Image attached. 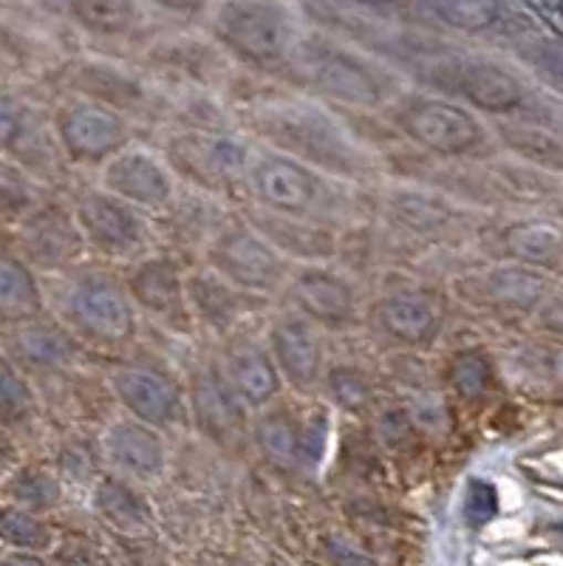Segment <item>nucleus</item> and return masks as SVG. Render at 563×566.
I'll use <instances>...</instances> for the list:
<instances>
[{
  "mask_svg": "<svg viewBox=\"0 0 563 566\" xmlns=\"http://www.w3.org/2000/svg\"><path fill=\"white\" fill-rule=\"evenodd\" d=\"M225 374L243 406L263 408L281 391V371H278L272 354L252 343L232 348Z\"/></svg>",
  "mask_w": 563,
  "mask_h": 566,
  "instance_id": "nucleus-21",
  "label": "nucleus"
},
{
  "mask_svg": "<svg viewBox=\"0 0 563 566\" xmlns=\"http://www.w3.org/2000/svg\"><path fill=\"white\" fill-rule=\"evenodd\" d=\"M192 413L212 439H232L243 428L241 397L218 368H205L192 380Z\"/></svg>",
  "mask_w": 563,
  "mask_h": 566,
  "instance_id": "nucleus-19",
  "label": "nucleus"
},
{
  "mask_svg": "<svg viewBox=\"0 0 563 566\" xmlns=\"http://www.w3.org/2000/svg\"><path fill=\"white\" fill-rule=\"evenodd\" d=\"M261 130L286 148V156L303 161L309 168L334 170V174H359L363 159L346 130L334 123V116L317 105H278L261 116Z\"/></svg>",
  "mask_w": 563,
  "mask_h": 566,
  "instance_id": "nucleus-1",
  "label": "nucleus"
},
{
  "mask_svg": "<svg viewBox=\"0 0 563 566\" xmlns=\"http://www.w3.org/2000/svg\"><path fill=\"white\" fill-rule=\"evenodd\" d=\"M326 549L332 555L334 566H377L365 553H359L357 547H352L343 535H332L326 541Z\"/></svg>",
  "mask_w": 563,
  "mask_h": 566,
  "instance_id": "nucleus-43",
  "label": "nucleus"
},
{
  "mask_svg": "<svg viewBox=\"0 0 563 566\" xmlns=\"http://www.w3.org/2000/svg\"><path fill=\"white\" fill-rule=\"evenodd\" d=\"M504 244L510 255L532 266L563 264V227L552 221H524L507 230Z\"/></svg>",
  "mask_w": 563,
  "mask_h": 566,
  "instance_id": "nucleus-25",
  "label": "nucleus"
},
{
  "mask_svg": "<svg viewBox=\"0 0 563 566\" xmlns=\"http://www.w3.org/2000/svg\"><path fill=\"white\" fill-rule=\"evenodd\" d=\"M247 176H250L252 193L258 196V201L281 216L309 219L312 212L323 210L329 201V187L323 176L286 154L269 150L258 159H250Z\"/></svg>",
  "mask_w": 563,
  "mask_h": 566,
  "instance_id": "nucleus-4",
  "label": "nucleus"
},
{
  "mask_svg": "<svg viewBox=\"0 0 563 566\" xmlns=\"http://www.w3.org/2000/svg\"><path fill=\"white\" fill-rule=\"evenodd\" d=\"M34 411H38V402H34L27 377L18 368L0 363V424L18 428V424L29 422Z\"/></svg>",
  "mask_w": 563,
  "mask_h": 566,
  "instance_id": "nucleus-32",
  "label": "nucleus"
},
{
  "mask_svg": "<svg viewBox=\"0 0 563 566\" xmlns=\"http://www.w3.org/2000/svg\"><path fill=\"white\" fill-rule=\"evenodd\" d=\"M261 235L281 255L292 252L298 258H326L334 250V241L329 232L303 224V219H292V216L283 219L281 212H278V219H263Z\"/></svg>",
  "mask_w": 563,
  "mask_h": 566,
  "instance_id": "nucleus-26",
  "label": "nucleus"
},
{
  "mask_svg": "<svg viewBox=\"0 0 563 566\" xmlns=\"http://www.w3.org/2000/svg\"><path fill=\"white\" fill-rule=\"evenodd\" d=\"M65 321L96 346H125L136 335V303L114 275L91 272L65 292Z\"/></svg>",
  "mask_w": 563,
  "mask_h": 566,
  "instance_id": "nucleus-3",
  "label": "nucleus"
},
{
  "mask_svg": "<svg viewBox=\"0 0 563 566\" xmlns=\"http://www.w3.org/2000/svg\"><path fill=\"white\" fill-rule=\"evenodd\" d=\"M289 295L306 321L329 328H346L357 317V297L348 281L323 266H306L289 283Z\"/></svg>",
  "mask_w": 563,
  "mask_h": 566,
  "instance_id": "nucleus-14",
  "label": "nucleus"
},
{
  "mask_svg": "<svg viewBox=\"0 0 563 566\" xmlns=\"http://www.w3.org/2000/svg\"><path fill=\"white\" fill-rule=\"evenodd\" d=\"M0 566H45V564L40 558H34V555H9V558L0 560Z\"/></svg>",
  "mask_w": 563,
  "mask_h": 566,
  "instance_id": "nucleus-45",
  "label": "nucleus"
},
{
  "mask_svg": "<svg viewBox=\"0 0 563 566\" xmlns=\"http://www.w3.org/2000/svg\"><path fill=\"white\" fill-rule=\"evenodd\" d=\"M103 190L142 210H165L174 201V176L148 150L125 148L103 165Z\"/></svg>",
  "mask_w": 563,
  "mask_h": 566,
  "instance_id": "nucleus-11",
  "label": "nucleus"
},
{
  "mask_svg": "<svg viewBox=\"0 0 563 566\" xmlns=\"http://www.w3.org/2000/svg\"><path fill=\"white\" fill-rule=\"evenodd\" d=\"M176 161L207 187H225L250 168V148L247 142L230 134L187 136L179 139Z\"/></svg>",
  "mask_w": 563,
  "mask_h": 566,
  "instance_id": "nucleus-15",
  "label": "nucleus"
},
{
  "mask_svg": "<svg viewBox=\"0 0 563 566\" xmlns=\"http://www.w3.org/2000/svg\"><path fill=\"white\" fill-rule=\"evenodd\" d=\"M306 566H317V564H306Z\"/></svg>",
  "mask_w": 563,
  "mask_h": 566,
  "instance_id": "nucleus-51",
  "label": "nucleus"
},
{
  "mask_svg": "<svg viewBox=\"0 0 563 566\" xmlns=\"http://www.w3.org/2000/svg\"><path fill=\"white\" fill-rule=\"evenodd\" d=\"M546 18H550L552 27L563 34V0H555V3H550V7H546Z\"/></svg>",
  "mask_w": 563,
  "mask_h": 566,
  "instance_id": "nucleus-46",
  "label": "nucleus"
},
{
  "mask_svg": "<svg viewBox=\"0 0 563 566\" xmlns=\"http://www.w3.org/2000/svg\"><path fill=\"white\" fill-rule=\"evenodd\" d=\"M557 533H563V527H561V530H557Z\"/></svg>",
  "mask_w": 563,
  "mask_h": 566,
  "instance_id": "nucleus-52",
  "label": "nucleus"
},
{
  "mask_svg": "<svg viewBox=\"0 0 563 566\" xmlns=\"http://www.w3.org/2000/svg\"><path fill=\"white\" fill-rule=\"evenodd\" d=\"M397 125L410 142L436 156H465L484 145L479 119L448 99H410L397 111Z\"/></svg>",
  "mask_w": 563,
  "mask_h": 566,
  "instance_id": "nucleus-5",
  "label": "nucleus"
},
{
  "mask_svg": "<svg viewBox=\"0 0 563 566\" xmlns=\"http://www.w3.org/2000/svg\"><path fill=\"white\" fill-rule=\"evenodd\" d=\"M510 145L544 165H563V145L541 134H510Z\"/></svg>",
  "mask_w": 563,
  "mask_h": 566,
  "instance_id": "nucleus-41",
  "label": "nucleus"
},
{
  "mask_svg": "<svg viewBox=\"0 0 563 566\" xmlns=\"http://www.w3.org/2000/svg\"><path fill=\"white\" fill-rule=\"evenodd\" d=\"M269 348L278 371L301 391L314 388L323 371V346L306 317L286 315L269 332Z\"/></svg>",
  "mask_w": 563,
  "mask_h": 566,
  "instance_id": "nucleus-16",
  "label": "nucleus"
},
{
  "mask_svg": "<svg viewBox=\"0 0 563 566\" xmlns=\"http://www.w3.org/2000/svg\"><path fill=\"white\" fill-rule=\"evenodd\" d=\"M71 18L94 34H128L139 27V0H69Z\"/></svg>",
  "mask_w": 563,
  "mask_h": 566,
  "instance_id": "nucleus-27",
  "label": "nucleus"
},
{
  "mask_svg": "<svg viewBox=\"0 0 563 566\" xmlns=\"http://www.w3.org/2000/svg\"><path fill=\"white\" fill-rule=\"evenodd\" d=\"M377 323L385 335L408 346H430L439 337V312L423 292H394L383 297Z\"/></svg>",
  "mask_w": 563,
  "mask_h": 566,
  "instance_id": "nucleus-20",
  "label": "nucleus"
},
{
  "mask_svg": "<svg viewBox=\"0 0 563 566\" xmlns=\"http://www.w3.org/2000/svg\"><path fill=\"white\" fill-rule=\"evenodd\" d=\"M80 85L94 97V103H103L114 111L116 105L142 103L139 85L125 77V74H119V71L111 69V65H88V69H83Z\"/></svg>",
  "mask_w": 563,
  "mask_h": 566,
  "instance_id": "nucleus-31",
  "label": "nucleus"
},
{
  "mask_svg": "<svg viewBox=\"0 0 563 566\" xmlns=\"http://www.w3.org/2000/svg\"><path fill=\"white\" fill-rule=\"evenodd\" d=\"M357 3H363V7H377V9H383V7H390L394 0H357Z\"/></svg>",
  "mask_w": 563,
  "mask_h": 566,
  "instance_id": "nucleus-48",
  "label": "nucleus"
},
{
  "mask_svg": "<svg viewBox=\"0 0 563 566\" xmlns=\"http://www.w3.org/2000/svg\"><path fill=\"white\" fill-rule=\"evenodd\" d=\"M58 136L71 161L105 165L111 156L128 148L131 130L119 111L94 99H83L60 111Z\"/></svg>",
  "mask_w": 563,
  "mask_h": 566,
  "instance_id": "nucleus-9",
  "label": "nucleus"
},
{
  "mask_svg": "<svg viewBox=\"0 0 563 566\" xmlns=\"http://www.w3.org/2000/svg\"><path fill=\"white\" fill-rule=\"evenodd\" d=\"M9 495L14 502H20L29 510H49L60 502L58 479L43 468H20L12 479H9Z\"/></svg>",
  "mask_w": 563,
  "mask_h": 566,
  "instance_id": "nucleus-33",
  "label": "nucleus"
},
{
  "mask_svg": "<svg viewBox=\"0 0 563 566\" xmlns=\"http://www.w3.org/2000/svg\"><path fill=\"white\" fill-rule=\"evenodd\" d=\"M314 88L340 103L377 108L385 99V80L368 63L334 45H301L295 60Z\"/></svg>",
  "mask_w": 563,
  "mask_h": 566,
  "instance_id": "nucleus-7",
  "label": "nucleus"
},
{
  "mask_svg": "<svg viewBox=\"0 0 563 566\" xmlns=\"http://www.w3.org/2000/svg\"><path fill=\"white\" fill-rule=\"evenodd\" d=\"M256 437L261 444L263 457L278 468H298L301 464L303 424L289 417L286 411H269L258 419Z\"/></svg>",
  "mask_w": 563,
  "mask_h": 566,
  "instance_id": "nucleus-28",
  "label": "nucleus"
},
{
  "mask_svg": "<svg viewBox=\"0 0 563 566\" xmlns=\"http://www.w3.org/2000/svg\"><path fill=\"white\" fill-rule=\"evenodd\" d=\"M9 459H12V444L7 439H0V468H7Z\"/></svg>",
  "mask_w": 563,
  "mask_h": 566,
  "instance_id": "nucleus-47",
  "label": "nucleus"
},
{
  "mask_svg": "<svg viewBox=\"0 0 563 566\" xmlns=\"http://www.w3.org/2000/svg\"><path fill=\"white\" fill-rule=\"evenodd\" d=\"M499 513V493L490 482L473 479L468 484V495H465V518L473 527H484L487 522H493Z\"/></svg>",
  "mask_w": 563,
  "mask_h": 566,
  "instance_id": "nucleus-40",
  "label": "nucleus"
},
{
  "mask_svg": "<svg viewBox=\"0 0 563 566\" xmlns=\"http://www.w3.org/2000/svg\"><path fill=\"white\" fill-rule=\"evenodd\" d=\"M34 187L27 170L14 161L0 159V221H14L32 216Z\"/></svg>",
  "mask_w": 563,
  "mask_h": 566,
  "instance_id": "nucleus-34",
  "label": "nucleus"
},
{
  "mask_svg": "<svg viewBox=\"0 0 563 566\" xmlns=\"http://www.w3.org/2000/svg\"><path fill=\"white\" fill-rule=\"evenodd\" d=\"M230 566H250V564H243V560H232Z\"/></svg>",
  "mask_w": 563,
  "mask_h": 566,
  "instance_id": "nucleus-50",
  "label": "nucleus"
},
{
  "mask_svg": "<svg viewBox=\"0 0 563 566\" xmlns=\"http://www.w3.org/2000/svg\"><path fill=\"white\" fill-rule=\"evenodd\" d=\"M210 264L218 275L241 292H275L286 281V261L281 252L250 227H227L210 250Z\"/></svg>",
  "mask_w": 563,
  "mask_h": 566,
  "instance_id": "nucleus-6",
  "label": "nucleus"
},
{
  "mask_svg": "<svg viewBox=\"0 0 563 566\" xmlns=\"http://www.w3.org/2000/svg\"><path fill=\"white\" fill-rule=\"evenodd\" d=\"M442 71L450 91L487 114H510L524 99L519 80L487 60H453Z\"/></svg>",
  "mask_w": 563,
  "mask_h": 566,
  "instance_id": "nucleus-13",
  "label": "nucleus"
},
{
  "mask_svg": "<svg viewBox=\"0 0 563 566\" xmlns=\"http://www.w3.org/2000/svg\"><path fill=\"white\" fill-rule=\"evenodd\" d=\"M71 216L77 221L85 244L108 258H131L148 244V224L139 210L105 190H85Z\"/></svg>",
  "mask_w": 563,
  "mask_h": 566,
  "instance_id": "nucleus-8",
  "label": "nucleus"
},
{
  "mask_svg": "<svg viewBox=\"0 0 563 566\" xmlns=\"http://www.w3.org/2000/svg\"><path fill=\"white\" fill-rule=\"evenodd\" d=\"M12 354L20 366L32 371H58L74 357V343L60 326L34 321L20 323L12 337Z\"/></svg>",
  "mask_w": 563,
  "mask_h": 566,
  "instance_id": "nucleus-23",
  "label": "nucleus"
},
{
  "mask_svg": "<svg viewBox=\"0 0 563 566\" xmlns=\"http://www.w3.org/2000/svg\"><path fill=\"white\" fill-rule=\"evenodd\" d=\"M0 538L14 544V547L40 549L49 544V527L27 510L3 507L0 510Z\"/></svg>",
  "mask_w": 563,
  "mask_h": 566,
  "instance_id": "nucleus-36",
  "label": "nucleus"
},
{
  "mask_svg": "<svg viewBox=\"0 0 563 566\" xmlns=\"http://www.w3.org/2000/svg\"><path fill=\"white\" fill-rule=\"evenodd\" d=\"M105 459L111 468L131 479H156L165 470V442L156 428L139 419H116L103 439Z\"/></svg>",
  "mask_w": 563,
  "mask_h": 566,
  "instance_id": "nucleus-18",
  "label": "nucleus"
},
{
  "mask_svg": "<svg viewBox=\"0 0 563 566\" xmlns=\"http://www.w3.org/2000/svg\"><path fill=\"white\" fill-rule=\"evenodd\" d=\"M69 566H94V564H91L88 558H74V560H69Z\"/></svg>",
  "mask_w": 563,
  "mask_h": 566,
  "instance_id": "nucleus-49",
  "label": "nucleus"
},
{
  "mask_svg": "<svg viewBox=\"0 0 563 566\" xmlns=\"http://www.w3.org/2000/svg\"><path fill=\"white\" fill-rule=\"evenodd\" d=\"M43 310V292L20 258L0 255V321L27 323Z\"/></svg>",
  "mask_w": 563,
  "mask_h": 566,
  "instance_id": "nucleus-24",
  "label": "nucleus"
},
{
  "mask_svg": "<svg viewBox=\"0 0 563 566\" xmlns=\"http://www.w3.org/2000/svg\"><path fill=\"white\" fill-rule=\"evenodd\" d=\"M27 134V116L14 99L0 97V148H12Z\"/></svg>",
  "mask_w": 563,
  "mask_h": 566,
  "instance_id": "nucleus-42",
  "label": "nucleus"
},
{
  "mask_svg": "<svg viewBox=\"0 0 563 566\" xmlns=\"http://www.w3.org/2000/svg\"><path fill=\"white\" fill-rule=\"evenodd\" d=\"M490 380H493V371H490V363L484 360V354L461 352L450 360L448 382L461 399L484 397Z\"/></svg>",
  "mask_w": 563,
  "mask_h": 566,
  "instance_id": "nucleus-35",
  "label": "nucleus"
},
{
  "mask_svg": "<svg viewBox=\"0 0 563 566\" xmlns=\"http://www.w3.org/2000/svg\"><path fill=\"white\" fill-rule=\"evenodd\" d=\"M96 510L119 530H142L150 522V507L145 504L134 488L122 482V479H103L96 484L94 493Z\"/></svg>",
  "mask_w": 563,
  "mask_h": 566,
  "instance_id": "nucleus-29",
  "label": "nucleus"
},
{
  "mask_svg": "<svg viewBox=\"0 0 563 566\" xmlns=\"http://www.w3.org/2000/svg\"><path fill=\"white\" fill-rule=\"evenodd\" d=\"M216 34L256 65H286L301 52V29L278 0H227L216 12Z\"/></svg>",
  "mask_w": 563,
  "mask_h": 566,
  "instance_id": "nucleus-2",
  "label": "nucleus"
},
{
  "mask_svg": "<svg viewBox=\"0 0 563 566\" xmlns=\"http://www.w3.org/2000/svg\"><path fill=\"white\" fill-rule=\"evenodd\" d=\"M544 326L552 328V332H557V335H563V303H552V306H546L544 310Z\"/></svg>",
  "mask_w": 563,
  "mask_h": 566,
  "instance_id": "nucleus-44",
  "label": "nucleus"
},
{
  "mask_svg": "<svg viewBox=\"0 0 563 566\" xmlns=\"http://www.w3.org/2000/svg\"><path fill=\"white\" fill-rule=\"evenodd\" d=\"M329 388H332V397L343 408H363L368 402V391H372L363 374L346 366L329 371Z\"/></svg>",
  "mask_w": 563,
  "mask_h": 566,
  "instance_id": "nucleus-39",
  "label": "nucleus"
},
{
  "mask_svg": "<svg viewBox=\"0 0 563 566\" xmlns=\"http://www.w3.org/2000/svg\"><path fill=\"white\" fill-rule=\"evenodd\" d=\"M493 292L501 303L510 306H532L544 295V283L526 270H501L493 275Z\"/></svg>",
  "mask_w": 563,
  "mask_h": 566,
  "instance_id": "nucleus-37",
  "label": "nucleus"
},
{
  "mask_svg": "<svg viewBox=\"0 0 563 566\" xmlns=\"http://www.w3.org/2000/svg\"><path fill=\"white\" fill-rule=\"evenodd\" d=\"M185 286L192 317H199V321L207 323L210 328L225 332V328H230L232 323L241 317V290H236V286H232L230 281H225L216 270L196 272L190 281H185Z\"/></svg>",
  "mask_w": 563,
  "mask_h": 566,
  "instance_id": "nucleus-22",
  "label": "nucleus"
},
{
  "mask_svg": "<svg viewBox=\"0 0 563 566\" xmlns=\"http://www.w3.org/2000/svg\"><path fill=\"white\" fill-rule=\"evenodd\" d=\"M436 18L459 32H484L499 20V0H425Z\"/></svg>",
  "mask_w": 563,
  "mask_h": 566,
  "instance_id": "nucleus-30",
  "label": "nucleus"
},
{
  "mask_svg": "<svg viewBox=\"0 0 563 566\" xmlns=\"http://www.w3.org/2000/svg\"><path fill=\"white\" fill-rule=\"evenodd\" d=\"M116 399L150 428H170L185 417V397L170 374L154 366H119L111 374Z\"/></svg>",
  "mask_w": 563,
  "mask_h": 566,
  "instance_id": "nucleus-10",
  "label": "nucleus"
},
{
  "mask_svg": "<svg viewBox=\"0 0 563 566\" xmlns=\"http://www.w3.org/2000/svg\"><path fill=\"white\" fill-rule=\"evenodd\" d=\"M128 292L136 306L165 323L167 328L187 332L192 323L190 303H187V286L181 272L170 258H148L134 270L128 281Z\"/></svg>",
  "mask_w": 563,
  "mask_h": 566,
  "instance_id": "nucleus-12",
  "label": "nucleus"
},
{
  "mask_svg": "<svg viewBox=\"0 0 563 566\" xmlns=\"http://www.w3.org/2000/svg\"><path fill=\"white\" fill-rule=\"evenodd\" d=\"M83 247L85 239L77 221L60 207H45V210L27 216L23 250L32 264L43 266V270H58V266L77 261L83 255Z\"/></svg>",
  "mask_w": 563,
  "mask_h": 566,
  "instance_id": "nucleus-17",
  "label": "nucleus"
},
{
  "mask_svg": "<svg viewBox=\"0 0 563 566\" xmlns=\"http://www.w3.org/2000/svg\"><path fill=\"white\" fill-rule=\"evenodd\" d=\"M521 52H524L526 63H530L552 88H557L563 94V40H530Z\"/></svg>",
  "mask_w": 563,
  "mask_h": 566,
  "instance_id": "nucleus-38",
  "label": "nucleus"
}]
</instances>
